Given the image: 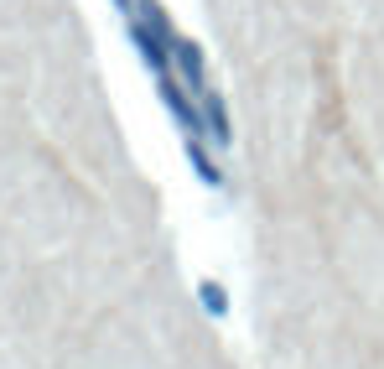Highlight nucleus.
<instances>
[{
  "mask_svg": "<svg viewBox=\"0 0 384 369\" xmlns=\"http://www.w3.org/2000/svg\"><path fill=\"white\" fill-rule=\"evenodd\" d=\"M161 104H166L171 115H177V125L187 130V136H197V130H203V120H197V110L187 104V94H182V89H177V78H171V73L161 78Z\"/></svg>",
  "mask_w": 384,
  "mask_h": 369,
  "instance_id": "f257e3e1",
  "label": "nucleus"
},
{
  "mask_svg": "<svg viewBox=\"0 0 384 369\" xmlns=\"http://www.w3.org/2000/svg\"><path fill=\"white\" fill-rule=\"evenodd\" d=\"M171 58H177V68H182V78L197 89V94H208V73H203V52H197V42H171Z\"/></svg>",
  "mask_w": 384,
  "mask_h": 369,
  "instance_id": "f03ea898",
  "label": "nucleus"
},
{
  "mask_svg": "<svg viewBox=\"0 0 384 369\" xmlns=\"http://www.w3.org/2000/svg\"><path fill=\"white\" fill-rule=\"evenodd\" d=\"M203 110H208V125H213V141H229L234 136V130H229V110H223V99L213 94V89L203 94Z\"/></svg>",
  "mask_w": 384,
  "mask_h": 369,
  "instance_id": "7ed1b4c3",
  "label": "nucleus"
},
{
  "mask_svg": "<svg viewBox=\"0 0 384 369\" xmlns=\"http://www.w3.org/2000/svg\"><path fill=\"white\" fill-rule=\"evenodd\" d=\"M197 297H203V307L213 312V318H223V312H229V297H223L218 281H203V286H197Z\"/></svg>",
  "mask_w": 384,
  "mask_h": 369,
  "instance_id": "20e7f679",
  "label": "nucleus"
},
{
  "mask_svg": "<svg viewBox=\"0 0 384 369\" xmlns=\"http://www.w3.org/2000/svg\"><path fill=\"white\" fill-rule=\"evenodd\" d=\"M187 156H192V167H197V177H203V182H213V188L223 182V172H218V167H213V162H208V156H203V146H197V141L187 146Z\"/></svg>",
  "mask_w": 384,
  "mask_h": 369,
  "instance_id": "39448f33",
  "label": "nucleus"
},
{
  "mask_svg": "<svg viewBox=\"0 0 384 369\" xmlns=\"http://www.w3.org/2000/svg\"><path fill=\"white\" fill-rule=\"evenodd\" d=\"M120 6H125V11H130V0H120Z\"/></svg>",
  "mask_w": 384,
  "mask_h": 369,
  "instance_id": "423d86ee",
  "label": "nucleus"
}]
</instances>
